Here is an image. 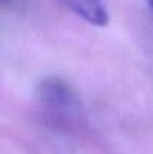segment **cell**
<instances>
[{
	"label": "cell",
	"mask_w": 153,
	"mask_h": 154,
	"mask_svg": "<svg viewBox=\"0 0 153 154\" xmlns=\"http://www.w3.org/2000/svg\"><path fill=\"white\" fill-rule=\"evenodd\" d=\"M36 102L45 118L60 129H75L83 121V106L77 91L62 78L48 76L36 85Z\"/></svg>",
	"instance_id": "6da1fadb"
},
{
	"label": "cell",
	"mask_w": 153,
	"mask_h": 154,
	"mask_svg": "<svg viewBox=\"0 0 153 154\" xmlns=\"http://www.w3.org/2000/svg\"><path fill=\"white\" fill-rule=\"evenodd\" d=\"M71 12L90 26L105 27L110 21V12L104 0H60Z\"/></svg>",
	"instance_id": "7a4b0ae2"
},
{
	"label": "cell",
	"mask_w": 153,
	"mask_h": 154,
	"mask_svg": "<svg viewBox=\"0 0 153 154\" xmlns=\"http://www.w3.org/2000/svg\"><path fill=\"white\" fill-rule=\"evenodd\" d=\"M149 2V6H150V9L153 11V0H147Z\"/></svg>",
	"instance_id": "3957f363"
}]
</instances>
